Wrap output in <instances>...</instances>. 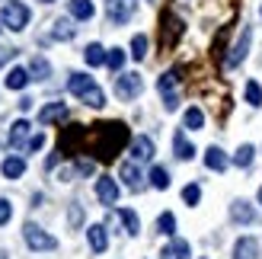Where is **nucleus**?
I'll use <instances>...</instances> for the list:
<instances>
[{
    "instance_id": "nucleus-1",
    "label": "nucleus",
    "mask_w": 262,
    "mask_h": 259,
    "mask_svg": "<svg viewBox=\"0 0 262 259\" xmlns=\"http://www.w3.org/2000/svg\"><path fill=\"white\" fill-rule=\"evenodd\" d=\"M93 150H96V160H112L125 144H128V128L122 122H102V125H93Z\"/></svg>"
},
{
    "instance_id": "nucleus-2",
    "label": "nucleus",
    "mask_w": 262,
    "mask_h": 259,
    "mask_svg": "<svg viewBox=\"0 0 262 259\" xmlns=\"http://www.w3.org/2000/svg\"><path fill=\"white\" fill-rule=\"evenodd\" d=\"M0 23H4V29H10V32H23L26 26H29V7L19 4V0H10V4L0 10Z\"/></svg>"
},
{
    "instance_id": "nucleus-3",
    "label": "nucleus",
    "mask_w": 262,
    "mask_h": 259,
    "mask_svg": "<svg viewBox=\"0 0 262 259\" xmlns=\"http://www.w3.org/2000/svg\"><path fill=\"white\" fill-rule=\"evenodd\" d=\"M141 90H144V80H141V74H135V71L115 77V96H119V99L131 102V99L141 96Z\"/></svg>"
},
{
    "instance_id": "nucleus-4",
    "label": "nucleus",
    "mask_w": 262,
    "mask_h": 259,
    "mask_svg": "<svg viewBox=\"0 0 262 259\" xmlns=\"http://www.w3.org/2000/svg\"><path fill=\"white\" fill-rule=\"evenodd\" d=\"M23 237H26V243H29V250H35V253H42V250H58V240L51 237V234H45L38 224H26L23 227Z\"/></svg>"
},
{
    "instance_id": "nucleus-5",
    "label": "nucleus",
    "mask_w": 262,
    "mask_h": 259,
    "mask_svg": "<svg viewBox=\"0 0 262 259\" xmlns=\"http://www.w3.org/2000/svg\"><path fill=\"white\" fill-rule=\"evenodd\" d=\"M157 90H160V96H163V106L173 112L179 106V74L176 71H166L160 80H157Z\"/></svg>"
},
{
    "instance_id": "nucleus-6",
    "label": "nucleus",
    "mask_w": 262,
    "mask_h": 259,
    "mask_svg": "<svg viewBox=\"0 0 262 259\" xmlns=\"http://www.w3.org/2000/svg\"><path fill=\"white\" fill-rule=\"evenodd\" d=\"M138 10V0H106V13L115 26H125Z\"/></svg>"
},
{
    "instance_id": "nucleus-7",
    "label": "nucleus",
    "mask_w": 262,
    "mask_h": 259,
    "mask_svg": "<svg viewBox=\"0 0 262 259\" xmlns=\"http://www.w3.org/2000/svg\"><path fill=\"white\" fill-rule=\"evenodd\" d=\"M96 199L102 205H115L119 202V183H115L112 176H99L96 179Z\"/></svg>"
},
{
    "instance_id": "nucleus-8",
    "label": "nucleus",
    "mask_w": 262,
    "mask_h": 259,
    "mask_svg": "<svg viewBox=\"0 0 262 259\" xmlns=\"http://www.w3.org/2000/svg\"><path fill=\"white\" fill-rule=\"evenodd\" d=\"M131 160H135V163L154 160V141H150L147 135H138L135 141H131Z\"/></svg>"
},
{
    "instance_id": "nucleus-9",
    "label": "nucleus",
    "mask_w": 262,
    "mask_h": 259,
    "mask_svg": "<svg viewBox=\"0 0 262 259\" xmlns=\"http://www.w3.org/2000/svg\"><path fill=\"white\" fill-rule=\"evenodd\" d=\"M68 119V106L64 102H48L38 109V125H51V122H64Z\"/></svg>"
},
{
    "instance_id": "nucleus-10",
    "label": "nucleus",
    "mask_w": 262,
    "mask_h": 259,
    "mask_svg": "<svg viewBox=\"0 0 262 259\" xmlns=\"http://www.w3.org/2000/svg\"><path fill=\"white\" fill-rule=\"evenodd\" d=\"M230 218H233V224H253L256 221V208L250 202H243V199H237L230 205Z\"/></svg>"
},
{
    "instance_id": "nucleus-11",
    "label": "nucleus",
    "mask_w": 262,
    "mask_h": 259,
    "mask_svg": "<svg viewBox=\"0 0 262 259\" xmlns=\"http://www.w3.org/2000/svg\"><path fill=\"white\" fill-rule=\"evenodd\" d=\"M250 38H253V29H250V26H246V29L240 32V42L233 45V51L227 55V64H230V68H237V64H240V61L246 58V51H250Z\"/></svg>"
},
{
    "instance_id": "nucleus-12",
    "label": "nucleus",
    "mask_w": 262,
    "mask_h": 259,
    "mask_svg": "<svg viewBox=\"0 0 262 259\" xmlns=\"http://www.w3.org/2000/svg\"><path fill=\"white\" fill-rule=\"evenodd\" d=\"M163 259H189L192 256V247H189V240H179V237H173L163 247V253H160Z\"/></svg>"
},
{
    "instance_id": "nucleus-13",
    "label": "nucleus",
    "mask_w": 262,
    "mask_h": 259,
    "mask_svg": "<svg viewBox=\"0 0 262 259\" xmlns=\"http://www.w3.org/2000/svg\"><path fill=\"white\" fill-rule=\"evenodd\" d=\"M233 259H259V240L256 237H240L233 247Z\"/></svg>"
},
{
    "instance_id": "nucleus-14",
    "label": "nucleus",
    "mask_w": 262,
    "mask_h": 259,
    "mask_svg": "<svg viewBox=\"0 0 262 259\" xmlns=\"http://www.w3.org/2000/svg\"><path fill=\"white\" fill-rule=\"evenodd\" d=\"M86 240H90V250L93 253H106V247H109V237H106V227L102 224L86 227Z\"/></svg>"
},
{
    "instance_id": "nucleus-15",
    "label": "nucleus",
    "mask_w": 262,
    "mask_h": 259,
    "mask_svg": "<svg viewBox=\"0 0 262 259\" xmlns=\"http://www.w3.org/2000/svg\"><path fill=\"white\" fill-rule=\"evenodd\" d=\"M119 176L125 179V186H128V189H135V192H138V189L144 186V183H141L144 176H141V170H138V163H135V160L122 163V166H119Z\"/></svg>"
},
{
    "instance_id": "nucleus-16",
    "label": "nucleus",
    "mask_w": 262,
    "mask_h": 259,
    "mask_svg": "<svg viewBox=\"0 0 262 259\" xmlns=\"http://www.w3.org/2000/svg\"><path fill=\"white\" fill-rule=\"evenodd\" d=\"M227 154L224 150H221V147H208L205 150V166H208V170H214V173H224L227 170Z\"/></svg>"
},
{
    "instance_id": "nucleus-17",
    "label": "nucleus",
    "mask_w": 262,
    "mask_h": 259,
    "mask_svg": "<svg viewBox=\"0 0 262 259\" xmlns=\"http://www.w3.org/2000/svg\"><path fill=\"white\" fill-rule=\"evenodd\" d=\"M68 13L74 19H93L96 7H93V0H68Z\"/></svg>"
},
{
    "instance_id": "nucleus-18",
    "label": "nucleus",
    "mask_w": 262,
    "mask_h": 259,
    "mask_svg": "<svg viewBox=\"0 0 262 259\" xmlns=\"http://www.w3.org/2000/svg\"><path fill=\"white\" fill-rule=\"evenodd\" d=\"M0 170H4V176H7V179H19V176L26 173V160H23V157H16V154H10V157L0 163Z\"/></svg>"
},
{
    "instance_id": "nucleus-19",
    "label": "nucleus",
    "mask_w": 262,
    "mask_h": 259,
    "mask_svg": "<svg viewBox=\"0 0 262 259\" xmlns=\"http://www.w3.org/2000/svg\"><path fill=\"white\" fill-rule=\"evenodd\" d=\"M106 55H109V51L102 48L99 42H93V45H86V51H83V61L90 64V68H102V64H106Z\"/></svg>"
},
{
    "instance_id": "nucleus-20",
    "label": "nucleus",
    "mask_w": 262,
    "mask_h": 259,
    "mask_svg": "<svg viewBox=\"0 0 262 259\" xmlns=\"http://www.w3.org/2000/svg\"><path fill=\"white\" fill-rule=\"evenodd\" d=\"M26 138H29V122L26 119H19V122H13V128H10V147H23L26 144Z\"/></svg>"
},
{
    "instance_id": "nucleus-21",
    "label": "nucleus",
    "mask_w": 262,
    "mask_h": 259,
    "mask_svg": "<svg viewBox=\"0 0 262 259\" xmlns=\"http://www.w3.org/2000/svg\"><path fill=\"white\" fill-rule=\"evenodd\" d=\"M90 87H96L93 83V77H86V74H71V80H68V90L74 96H83Z\"/></svg>"
},
{
    "instance_id": "nucleus-22",
    "label": "nucleus",
    "mask_w": 262,
    "mask_h": 259,
    "mask_svg": "<svg viewBox=\"0 0 262 259\" xmlns=\"http://www.w3.org/2000/svg\"><path fill=\"white\" fill-rule=\"evenodd\" d=\"M182 125H186L189 132H199V128H205V112L199 106H189L186 115H182Z\"/></svg>"
},
{
    "instance_id": "nucleus-23",
    "label": "nucleus",
    "mask_w": 262,
    "mask_h": 259,
    "mask_svg": "<svg viewBox=\"0 0 262 259\" xmlns=\"http://www.w3.org/2000/svg\"><path fill=\"white\" fill-rule=\"evenodd\" d=\"M32 80V74L29 71H23V68H13L7 74V90H26V83Z\"/></svg>"
},
{
    "instance_id": "nucleus-24",
    "label": "nucleus",
    "mask_w": 262,
    "mask_h": 259,
    "mask_svg": "<svg viewBox=\"0 0 262 259\" xmlns=\"http://www.w3.org/2000/svg\"><path fill=\"white\" fill-rule=\"evenodd\" d=\"M29 74H32V80H48V74H51V64L38 55V58H32L29 61Z\"/></svg>"
},
{
    "instance_id": "nucleus-25",
    "label": "nucleus",
    "mask_w": 262,
    "mask_h": 259,
    "mask_svg": "<svg viewBox=\"0 0 262 259\" xmlns=\"http://www.w3.org/2000/svg\"><path fill=\"white\" fill-rule=\"evenodd\" d=\"M51 35H55L58 42H71V38L77 35V29H74V23H71V19H58V23H55V29H51Z\"/></svg>"
},
{
    "instance_id": "nucleus-26",
    "label": "nucleus",
    "mask_w": 262,
    "mask_h": 259,
    "mask_svg": "<svg viewBox=\"0 0 262 259\" xmlns=\"http://www.w3.org/2000/svg\"><path fill=\"white\" fill-rule=\"evenodd\" d=\"M173 147H176V157H179V160H192V157H195V147L186 141V135H182V132H176Z\"/></svg>"
},
{
    "instance_id": "nucleus-27",
    "label": "nucleus",
    "mask_w": 262,
    "mask_h": 259,
    "mask_svg": "<svg viewBox=\"0 0 262 259\" xmlns=\"http://www.w3.org/2000/svg\"><path fill=\"white\" fill-rule=\"evenodd\" d=\"M119 218H122V224L131 237H138V230H141V221H138V214L131 211V208H119Z\"/></svg>"
},
{
    "instance_id": "nucleus-28",
    "label": "nucleus",
    "mask_w": 262,
    "mask_h": 259,
    "mask_svg": "<svg viewBox=\"0 0 262 259\" xmlns=\"http://www.w3.org/2000/svg\"><path fill=\"white\" fill-rule=\"evenodd\" d=\"M131 58H135V61H144V58H147V35H135V38H131Z\"/></svg>"
},
{
    "instance_id": "nucleus-29",
    "label": "nucleus",
    "mask_w": 262,
    "mask_h": 259,
    "mask_svg": "<svg viewBox=\"0 0 262 259\" xmlns=\"http://www.w3.org/2000/svg\"><path fill=\"white\" fill-rule=\"evenodd\" d=\"M80 99L86 102V106H93V109H99V106H106V93H102L99 87H90V90H86V93H83Z\"/></svg>"
},
{
    "instance_id": "nucleus-30",
    "label": "nucleus",
    "mask_w": 262,
    "mask_h": 259,
    "mask_svg": "<svg viewBox=\"0 0 262 259\" xmlns=\"http://www.w3.org/2000/svg\"><path fill=\"white\" fill-rule=\"evenodd\" d=\"M125 58H128V55H125L122 48H112L109 55H106V68H109V71H115V74H119V71L125 68Z\"/></svg>"
},
{
    "instance_id": "nucleus-31",
    "label": "nucleus",
    "mask_w": 262,
    "mask_h": 259,
    "mask_svg": "<svg viewBox=\"0 0 262 259\" xmlns=\"http://www.w3.org/2000/svg\"><path fill=\"white\" fill-rule=\"evenodd\" d=\"M150 186H154V189H169V173H166V166H154V170H150Z\"/></svg>"
},
{
    "instance_id": "nucleus-32",
    "label": "nucleus",
    "mask_w": 262,
    "mask_h": 259,
    "mask_svg": "<svg viewBox=\"0 0 262 259\" xmlns=\"http://www.w3.org/2000/svg\"><path fill=\"white\" fill-rule=\"evenodd\" d=\"M157 230H160V234H166V237H173V234H176V218L169 214V211H163L160 218H157Z\"/></svg>"
},
{
    "instance_id": "nucleus-33",
    "label": "nucleus",
    "mask_w": 262,
    "mask_h": 259,
    "mask_svg": "<svg viewBox=\"0 0 262 259\" xmlns=\"http://www.w3.org/2000/svg\"><path fill=\"white\" fill-rule=\"evenodd\" d=\"M246 102H250L253 109L262 106V87H259L256 80H246Z\"/></svg>"
},
{
    "instance_id": "nucleus-34",
    "label": "nucleus",
    "mask_w": 262,
    "mask_h": 259,
    "mask_svg": "<svg viewBox=\"0 0 262 259\" xmlns=\"http://www.w3.org/2000/svg\"><path fill=\"white\" fill-rule=\"evenodd\" d=\"M253 154H256V150H253L250 144H243V147H240L237 154H233V163H237V166H240V170H246V166H250V163H253Z\"/></svg>"
},
{
    "instance_id": "nucleus-35",
    "label": "nucleus",
    "mask_w": 262,
    "mask_h": 259,
    "mask_svg": "<svg viewBox=\"0 0 262 259\" xmlns=\"http://www.w3.org/2000/svg\"><path fill=\"white\" fill-rule=\"evenodd\" d=\"M182 202H186V205H199V202H202V189L195 186V183L186 186V189H182Z\"/></svg>"
},
{
    "instance_id": "nucleus-36",
    "label": "nucleus",
    "mask_w": 262,
    "mask_h": 259,
    "mask_svg": "<svg viewBox=\"0 0 262 259\" xmlns=\"http://www.w3.org/2000/svg\"><path fill=\"white\" fill-rule=\"evenodd\" d=\"M10 218H13V205H10L7 199H0V227L10 224Z\"/></svg>"
},
{
    "instance_id": "nucleus-37",
    "label": "nucleus",
    "mask_w": 262,
    "mask_h": 259,
    "mask_svg": "<svg viewBox=\"0 0 262 259\" xmlns=\"http://www.w3.org/2000/svg\"><path fill=\"white\" fill-rule=\"evenodd\" d=\"M42 144H45V135H32L29 141H26V150L35 154V150H42Z\"/></svg>"
},
{
    "instance_id": "nucleus-38",
    "label": "nucleus",
    "mask_w": 262,
    "mask_h": 259,
    "mask_svg": "<svg viewBox=\"0 0 262 259\" xmlns=\"http://www.w3.org/2000/svg\"><path fill=\"white\" fill-rule=\"evenodd\" d=\"M77 170H80V173H93V160H77Z\"/></svg>"
},
{
    "instance_id": "nucleus-39",
    "label": "nucleus",
    "mask_w": 262,
    "mask_h": 259,
    "mask_svg": "<svg viewBox=\"0 0 262 259\" xmlns=\"http://www.w3.org/2000/svg\"><path fill=\"white\" fill-rule=\"evenodd\" d=\"M13 55H16V51H13V48H0V64H4V61H10Z\"/></svg>"
},
{
    "instance_id": "nucleus-40",
    "label": "nucleus",
    "mask_w": 262,
    "mask_h": 259,
    "mask_svg": "<svg viewBox=\"0 0 262 259\" xmlns=\"http://www.w3.org/2000/svg\"><path fill=\"white\" fill-rule=\"evenodd\" d=\"M259 205H262V189H259Z\"/></svg>"
},
{
    "instance_id": "nucleus-41",
    "label": "nucleus",
    "mask_w": 262,
    "mask_h": 259,
    "mask_svg": "<svg viewBox=\"0 0 262 259\" xmlns=\"http://www.w3.org/2000/svg\"><path fill=\"white\" fill-rule=\"evenodd\" d=\"M42 4H55V0H42Z\"/></svg>"
},
{
    "instance_id": "nucleus-42",
    "label": "nucleus",
    "mask_w": 262,
    "mask_h": 259,
    "mask_svg": "<svg viewBox=\"0 0 262 259\" xmlns=\"http://www.w3.org/2000/svg\"><path fill=\"white\" fill-rule=\"evenodd\" d=\"M0 32H4V23H0Z\"/></svg>"
},
{
    "instance_id": "nucleus-43",
    "label": "nucleus",
    "mask_w": 262,
    "mask_h": 259,
    "mask_svg": "<svg viewBox=\"0 0 262 259\" xmlns=\"http://www.w3.org/2000/svg\"><path fill=\"white\" fill-rule=\"evenodd\" d=\"M4 256H7V253H0V259H4Z\"/></svg>"
}]
</instances>
